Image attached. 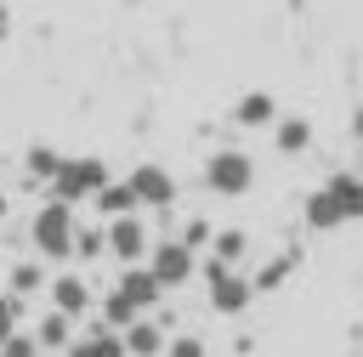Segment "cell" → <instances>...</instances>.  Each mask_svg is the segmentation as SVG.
<instances>
[{"mask_svg": "<svg viewBox=\"0 0 363 357\" xmlns=\"http://www.w3.org/2000/svg\"><path fill=\"white\" fill-rule=\"evenodd\" d=\"M301 215H306L312 232H335V227H346V221H363V176H357V170H335L323 187L306 193Z\"/></svg>", "mask_w": 363, "mask_h": 357, "instance_id": "cell-1", "label": "cell"}, {"mask_svg": "<svg viewBox=\"0 0 363 357\" xmlns=\"http://www.w3.org/2000/svg\"><path fill=\"white\" fill-rule=\"evenodd\" d=\"M28 238H34V249H40V255H51V261H68V255H74V238H79L74 204H68V198H51V204H40V210H34V221H28Z\"/></svg>", "mask_w": 363, "mask_h": 357, "instance_id": "cell-2", "label": "cell"}, {"mask_svg": "<svg viewBox=\"0 0 363 357\" xmlns=\"http://www.w3.org/2000/svg\"><path fill=\"white\" fill-rule=\"evenodd\" d=\"M204 289H210V306L221 312V317H238V312H250V300H255V278H244V272H233L221 255H204Z\"/></svg>", "mask_w": 363, "mask_h": 357, "instance_id": "cell-3", "label": "cell"}, {"mask_svg": "<svg viewBox=\"0 0 363 357\" xmlns=\"http://www.w3.org/2000/svg\"><path fill=\"white\" fill-rule=\"evenodd\" d=\"M204 187L221 193V198H244V193L255 187V159L238 153V147H216V153L204 159Z\"/></svg>", "mask_w": 363, "mask_h": 357, "instance_id": "cell-4", "label": "cell"}, {"mask_svg": "<svg viewBox=\"0 0 363 357\" xmlns=\"http://www.w3.org/2000/svg\"><path fill=\"white\" fill-rule=\"evenodd\" d=\"M102 181H108V164L102 159H62L57 176H51V193L68 198V204H85V198H96Z\"/></svg>", "mask_w": 363, "mask_h": 357, "instance_id": "cell-5", "label": "cell"}, {"mask_svg": "<svg viewBox=\"0 0 363 357\" xmlns=\"http://www.w3.org/2000/svg\"><path fill=\"white\" fill-rule=\"evenodd\" d=\"M147 266L159 272L164 289H176V283H187V278L199 272V249H193L187 238H159V244L147 249Z\"/></svg>", "mask_w": 363, "mask_h": 357, "instance_id": "cell-6", "label": "cell"}, {"mask_svg": "<svg viewBox=\"0 0 363 357\" xmlns=\"http://www.w3.org/2000/svg\"><path fill=\"white\" fill-rule=\"evenodd\" d=\"M147 249H153V238H147V227H142V215L130 210V215H108V255L113 261H147Z\"/></svg>", "mask_w": 363, "mask_h": 357, "instance_id": "cell-7", "label": "cell"}, {"mask_svg": "<svg viewBox=\"0 0 363 357\" xmlns=\"http://www.w3.org/2000/svg\"><path fill=\"white\" fill-rule=\"evenodd\" d=\"M125 181L136 187V204H142V210H170V204H176V176H170L164 164H136Z\"/></svg>", "mask_w": 363, "mask_h": 357, "instance_id": "cell-8", "label": "cell"}, {"mask_svg": "<svg viewBox=\"0 0 363 357\" xmlns=\"http://www.w3.org/2000/svg\"><path fill=\"white\" fill-rule=\"evenodd\" d=\"M119 289H125L142 312H153V306H159V295H164V283H159V272H153L147 261H130V266L119 272Z\"/></svg>", "mask_w": 363, "mask_h": 357, "instance_id": "cell-9", "label": "cell"}, {"mask_svg": "<svg viewBox=\"0 0 363 357\" xmlns=\"http://www.w3.org/2000/svg\"><path fill=\"white\" fill-rule=\"evenodd\" d=\"M233 125H244V130H267V125H278V102H272L267 91H244L238 108H233Z\"/></svg>", "mask_w": 363, "mask_h": 357, "instance_id": "cell-10", "label": "cell"}, {"mask_svg": "<svg viewBox=\"0 0 363 357\" xmlns=\"http://www.w3.org/2000/svg\"><path fill=\"white\" fill-rule=\"evenodd\" d=\"M51 306H62L68 317H85V312H91V283H85L79 272L51 278Z\"/></svg>", "mask_w": 363, "mask_h": 357, "instance_id": "cell-11", "label": "cell"}, {"mask_svg": "<svg viewBox=\"0 0 363 357\" xmlns=\"http://www.w3.org/2000/svg\"><path fill=\"white\" fill-rule=\"evenodd\" d=\"M125 351H130V357H159V351H164V323H153V317L142 312V317L125 329Z\"/></svg>", "mask_w": 363, "mask_h": 357, "instance_id": "cell-12", "label": "cell"}, {"mask_svg": "<svg viewBox=\"0 0 363 357\" xmlns=\"http://www.w3.org/2000/svg\"><path fill=\"white\" fill-rule=\"evenodd\" d=\"M272 147H278L284 159H301V153L312 147V125H306V119H278V125H272Z\"/></svg>", "mask_w": 363, "mask_h": 357, "instance_id": "cell-13", "label": "cell"}, {"mask_svg": "<svg viewBox=\"0 0 363 357\" xmlns=\"http://www.w3.org/2000/svg\"><path fill=\"white\" fill-rule=\"evenodd\" d=\"M96 210H102V215H130V210H142V204H136V187H130V181H102V187H96Z\"/></svg>", "mask_w": 363, "mask_h": 357, "instance_id": "cell-14", "label": "cell"}, {"mask_svg": "<svg viewBox=\"0 0 363 357\" xmlns=\"http://www.w3.org/2000/svg\"><path fill=\"white\" fill-rule=\"evenodd\" d=\"M68 323H74V317H68L62 306H51V312L40 317V329H34V340H40V351H62V346H68Z\"/></svg>", "mask_w": 363, "mask_h": 357, "instance_id": "cell-15", "label": "cell"}, {"mask_svg": "<svg viewBox=\"0 0 363 357\" xmlns=\"http://www.w3.org/2000/svg\"><path fill=\"white\" fill-rule=\"evenodd\" d=\"M136 317H142V306H136V300H130V295L113 283V289H108V300H102V323H113V329H130Z\"/></svg>", "mask_w": 363, "mask_h": 357, "instance_id": "cell-16", "label": "cell"}, {"mask_svg": "<svg viewBox=\"0 0 363 357\" xmlns=\"http://www.w3.org/2000/svg\"><path fill=\"white\" fill-rule=\"evenodd\" d=\"M244 249H250V238H244L238 227H221V232L210 238V255H221L227 266H238V261H244Z\"/></svg>", "mask_w": 363, "mask_h": 357, "instance_id": "cell-17", "label": "cell"}, {"mask_svg": "<svg viewBox=\"0 0 363 357\" xmlns=\"http://www.w3.org/2000/svg\"><path fill=\"white\" fill-rule=\"evenodd\" d=\"M289 266H295V255H272V261L255 272V295H272V289L289 278Z\"/></svg>", "mask_w": 363, "mask_h": 357, "instance_id": "cell-18", "label": "cell"}, {"mask_svg": "<svg viewBox=\"0 0 363 357\" xmlns=\"http://www.w3.org/2000/svg\"><path fill=\"white\" fill-rule=\"evenodd\" d=\"M34 289H45V272L34 261H17L11 266V295H34Z\"/></svg>", "mask_w": 363, "mask_h": 357, "instance_id": "cell-19", "label": "cell"}, {"mask_svg": "<svg viewBox=\"0 0 363 357\" xmlns=\"http://www.w3.org/2000/svg\"><path fill=\"white\" fill-rule=\"evenodd\" d=\"M57 164H62V159H57L51 147H28V176H34V181H51Z\"/></svg>", "mask_w": 363, "mask_h": 357, "instance_id": "cell-20", "label": "cell"}, {"mask_svg": "<svg viewBox=\"0 0 363 357\" xmlns=\"http://www.w3.org/2000/svg\"><path fill=\"white\" fill-rule=\"evenodd\" d=\"M102 249H108V227H102V232L79 227V238H74V255H85V261H91V255H102Z\"/></svg>", "mask_w": 363, "mask_h": 357, "instance_id": "cell-21", "label": "cell"}, {"mask_svg": "<svg viewBox=\"0 0 363 357\" xmlns=\"http://www.w3.org/2000/svg\"><path fill=\"white\" fill-rule=\"evenodd\" d=\"M0 357H40V340L34 334H6L0 340Z\"/></svg>", "mask_w": 363, "mask_h": 357, "instance_id": "cell-22", "label": "cell"}, {"mask_svg": "<svg viewBox=\"0 0 363 357\" xmlns=\"http://www.w3.org/2000/svg\"><path fill=\"white\" fill-rule=\"evenodd\" d=\"M164 357H204V340L199 334H176V340H164Z\"/></svg>", "mask_w": 363, "mask_h": 357, "instance_id": "cell-23", "label": "cell"}, {"mask_svg": "<svg viewBox=\"0 0 363 357\" xmlns=\"http://www.w3.org/2000/svg\"><path fill=\"white\" fill-rule=\"evenodd\" d=\"M182 238H187V244H193V249H204V244H210V238H216V232H210V221H204V215H193V221H187V227H182Z\"/></svg>", "mask_w": 363, "mask_h": 357, "instance_id": "cell-24", "label": "cell"}, {"mask_svg": "<svg viewBox=\"0 0 363 357\" xmlns=\"http://www.w3.org/2000/svg\"><path fill=\"white\" fill-rule=\"evenodd\" d=\"M17 334V295H0V340Z\"/></svg>", "mask_w": 363, "mask_h": 357, "instance_id": "cell-25", "label": "cell"}, {"mask_svg": "<svg viewBox=\"0 0 363 357\" xmlns=\"http://www.w3.org/2000/svg\"><path fill=\"white\" fill-rule=\"evenodd\" d=\"M62 357H102V346L85 334V340H68V346H62Z\"/></svg>", "mask_w": 363, "mask_h": 357, "instance_id": "cell-26", "label": "cell"}, {"mask_svg": "<svg viewBox=\"0 0 363 357\" xmlns=\"http://www.w3.org/2000/svg\"><path fill=\"white\" fill-rule=\"evenodd\" d=\"M352 136H357V142H363V108H357V113H352Z\"/></svg>", "mask_w": 363, "mask_h": 357, "instance_id": "cell-27", "label": "cell"}, {"mask_svg": "<svg viewBox=\"0 0 363 357\" xmlns=\"http://www.w3.org/2000/svg\"><path fill=\"white\" fill-rule=\"evenodd\" d=\"M0 215H6V204H0Z\"/></svg>", "mask_w": 363, "mask_h": 357, "instance_id": "cell-28", "label": "cell"}]
</instances>
